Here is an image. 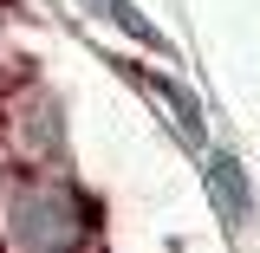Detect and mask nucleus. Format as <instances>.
<instances>
[{
    "mask_svg": "<svg viewBox=\"0 0 260 253\" xmlns=\"http://www.w3.org/2000/svg\"><path fill=\"white\" fill-rule=\"evenodd\" d=\"M208 182H215V195H221V221H228V227H241L254 195H247V175L234 169V156H228V150H208Z\"/></svg>",
    "mask_w": 260,
    "mask_h": 253,
    "instance_id": "7ed1b4c3",
    "label": "nucleus"
},
{
    "mask_svg": "<svg viewBox=\"0 0 260 253\" xmlns=\"http://www.w3.org/2000/svg\"><path fill=\"white\" fill-rule=\"evenodd\" d=\"M91 7H98V13H111V20H117V26H124V32H137L143 46H162V32L150 26V20H143V13H137L130 0H91Z\"/></svg>",
    "mask_w": 260,
    "mask_h": 253,
    "instance_id": "20e7f679",
    "label": "nucleus"
},
{
    "mask_svg": "<svg viewBox=\"0 0 260 253\" xmlns=\"http://www.w3.org/2000/svg\"><path fill=\"white\" fill-rule=\"evenodd\" d=\"M20 111H26V136H13V150H20V156H32V162H46L52 156V150H59V111H52V97L46 91H26L20 97Z\"/></svg>",
    "mask_w": 260,
    "mask_h": 253,
    "instance_id": "f03ea898",
    "label": "nucleus"
},
{
    "mask_svg": "<svg viewBox=\"0 0 260 253\" xmlns=\"http://www.w3.org/2000/svg\"><path fill=\"white\" fill-rule=\"evenodd\" d=\"M91 234H98V208L65 175L32 169L20 182H0V240H13V247H78Z\"/></svg>",
    "mask_w": 260,
    "mask_h": 253,
    "instance_id": "f257e3e1",
    "label": "nucleus"
},
{
    "mask_svg": "<svg viewBox=\"0 0 260 253\" xmlns=\"http://www.w3.org/2000/svg\"><path fill=\"white\" fill-rule=\"evenodd\" d=\"M150 91H156L162 104L182 117V130H189V136H202V117H195V104H189V91H182V85H150Z\"/></svg>",
    "mask_w": 260,
    "mask_h": 253,
    "instance_id": "39448f33",
    "label": "nucleus"
}]
</instances>
